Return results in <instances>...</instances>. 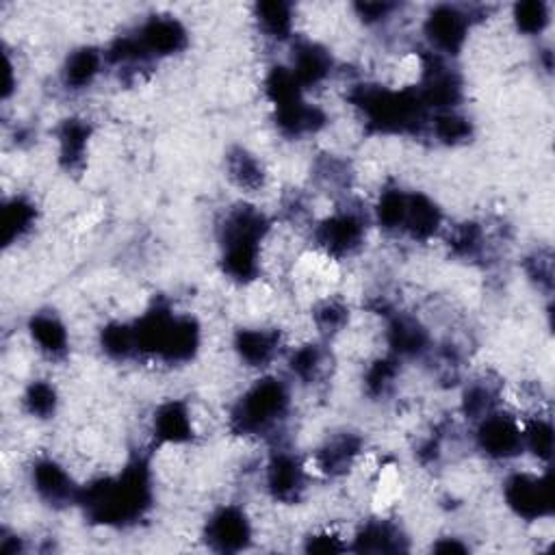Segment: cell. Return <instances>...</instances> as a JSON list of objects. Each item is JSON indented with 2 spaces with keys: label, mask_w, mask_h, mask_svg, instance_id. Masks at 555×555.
Segmentation results:
<instances>
[{
  "label": "cell",
  "mask_w": 555,
  "mask_h": 555,
  "mask_svg": "<svg viewBox=\"0 0 555 555\" xmlns=\"http://www.w3.org/2000/svg\"><path fill=\"white\" fill-rule=\"evenodd\" d=\"M508 488V501L510 505L519 510V514H540L543 503H547V486L543 484L538 478L532 475H519L510 481Z\"/></svg>",
  "instance_id": "1"
},
{
  "label": "cell",
  "mask_w": 555,
  "mask_h": 555,
  "mask_svg": "<svg viewBox=\"0 0 555 555\" xmlns=\"http://www.w3.org/2000/svg\"><path fill=\"white\" fill-rule=\"evenodd\" d=\"M210 538L222 544V549H237L250 538L248 520L234 508H226L210 523Z\"/></svg>",
  "instance_id": "2"
},
{
  "label": "cell",
  "mask_w": 555,
  "mask_h": 555,
  "mask_svg": "<svg viewBox=\"0 0 555 555\" xmlns=\"http://www.w3.org/2000/svg\"><path fill=\"white\" fill-rule=\"evenodd\" d=\"M430 33L436 46L451 52V48H458L460 42L464 39V20L456 12L436 13L430 20Z\"/></svg>",
  "instance_id": "3"
},
{
  "label": "cell",
  "mask_w": 555,
  "mask_h": 555,
  "mask_svg": "<svg viewBox=\"0 0 555 555\" xmlns=\"http://www.w3.org/2000/svg\"><path fill=\"white\" fill-rule=\"evenodd\" d=\"M33 338L37 341L39 350L52 356L66 350V330L55 317H37L33 321Z\"/></svg>",
  "instance_id": "4"
},
{
  "label": "cell",
  "mask_w": 555,
  "mask_h": 555,
  "mask_svg": "<svg viewBox=\"0 0 555 555\" xmlns=\"http://www.w3.org/2000/svg\"><path fill=\"white\" fill-rule=\"evenodd\" d=\"M98 67H100V59H98L96 52L93 51L76 52V55H72L70 61H67L66 67L67 83H72V85L76 87L85 85V83H90L93 75H96Z\"/></svg>",
  "instance_id": "5"
},
{
  "label": "cell",
  "mask_w": 555,
  "mask_h": 555,
  "mask_svg": "<svg viewBox=\"0 0 555 555\" xmlns=\"http://www.w3.org/2000/svg\"><path fill=\"white\" fill-rule=\"evenodd\" d=\"M27 406L33 415L46 416L48 412L55 410V391L48 385H33L27 395Z\"/></svg>",
  "instance_id": "6"
},
{
  "label": "cell",
  "mask_w": 555,
  "mask_h": 555,
  "mask_svg": "<svg viewBox=\"0 0 555 555\" xmlns=\"http://www.w3.org/2000/svg\"><path fill=\"white\" fill-rule=\"evenodd\" d=\"M544 20H547V16H544L543 12V4H536V3H529V4H520L519 7V13H517V22L519 27L523 28V31H540L544 24Z\"/></svg>",
  "instance_id": "7"
}]
</instances>
